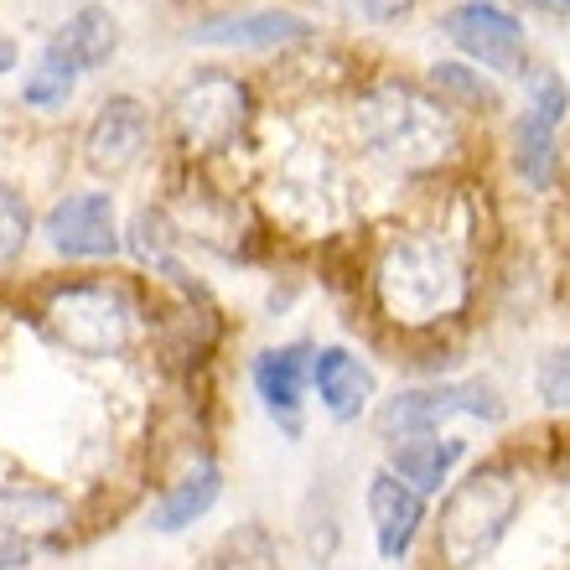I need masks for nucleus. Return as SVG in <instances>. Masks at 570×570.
Listing matches in <instances>:
<instances>
[{
	"mask_svg": "<svg viewBox=\"0 0 570 570\" xmlns=\"http://www.w3.org/2000/svg\"><path fill=\"white\" fill-rule=\"evenodd\" d=\"M218 493H224V472H218L213 462H197L193 472H181V478L161 493V503L150 509V529L177 534V529L197 524V519H203V513L218 503Z\"/></svg>",
	"mask_w": 570,
	"mask_h": 570,
	"instance_id": "obj_18",
	"label": "nucleus"
},
{
	"mask_svg": "<svg viewBox=\"0 0 570 570\" xmlns=\"http://www.w3.org/2000/svg\"><path fill=\"white\" fill-rule=\"evenodd\" d=\"M171 125L187 156H218L244 140L255 125V94L224 68H203L171 94Z\"/></svg>",
	"mask_w": 570,
	"mask_h": 570,
	"instance_id": "obj_6",
	"label": "nucleus"
},
{
	"mask_svg": "<svg viewBox=\"0 0 570 570\" xmlns=\"http://www.w3.org/2000/svg\"><path fill=\"white\" fill-rule=\"evenodd\" d=\"M534 400L550 415L570 410V343H556L550 353H540V363H534Z\"/></svg>",
	"mask_w": 570,
	"mask_h": 570,
	"instance_id": "obj_24",
	"label": "nucleus"
},
{
	"mask_svg": "<svg viewBox=\"0 0 570 570\" xmlns=\"http://www.w3.org/2000/svg\"><path fill=\"white\" fill-rule=\"evenodd\" d=\"M73 89H78V68H68L58 52H47L42 47L37 68H31L27 83H21V105L27 109H62L68 99H73Z\"/></svg>",
	"mask_w": 570,
	"mask_h": 570,
	"instance_id": "obj_22",
	"label": "nucleus"
},
{
	"mask_svg": "<svg viewBox=\"0 0 570 570\" xmlns=\"http://www.w3.org/2000/svg\"><path fill=\"white\" fill-rule=\"evenodd\" d=\"M425 83H431L441 99H446L456 115H478V120H488V115H503V89H498L493 73H482V68H472L466 58H441L425 68Z\"/></svg>",
	"mask_w": 570,
	"mask_h": 570,
	"instance_id": "obj_17",
	"label": "nucleus"
},
{
	"mask_svg": "<svg viewBox=\"0 0 570 570\" xmlns=\"http://www.w3.org/2000/svg\"><path fill=\"white\" fill-rule=\"evenodd\" d=\"M524 6H540V11H550V0H524Z\"/></svg>",
	"mask_w": 570,
	"mask_h": 570,
	"instance_id": "obj_28",
	"label": "nucleus"
},
{
	"mask_svg": "<svg viewBox=\"0 0 570 570\" xmlns=\"http://www.w3.org/2000/svg\"><path fill=\"white\" fill-rule=\"evenodd\" d=\"M177 239H181L177 224H171V218H166L161 208H140L136 218H130V249H136L140 265L161 271L166 281H177L181 291H193V296H197V281L187 275V265L177 259V249H171Z\"/></svg>",
	"mask_w": 570,
	"mask_h": 570,
	"instance_id": "obj_20",
	"label": "nucleus"
},
{
	"mask_svg": "<svg viewBox=\"0 0 570 570\" xmlns=\"http://www.w3.org/2000/svg\"><path fill=\"white\" fill-rule=\"evenodd\" d=\"M312 390H316V405L327 415L332 425H358L363 415L379 410V374L374 363L353 353L343 343H327L316 347V368H312Z\"/></svg>",
	"mask_w": 570,
	"mask_h": 570,
	"instance_id": "obj_13",
	"label": "nucleus"
},
{
	"mask_svg": "<svg viewBox=\"0 0 570 570\" xmlns=\"http://www.w3.org/2000/svg\"><path fill=\"white\" fill-rule=\"evenodd\" d=\"M446 421L503 425L509 421V400H503L493 379H421V384H405L390 400H379L374 435L384 446H400V441H415V435H441Z\"/></svg>",
	"mask_w": 570,
	"mask_h": 570,
	"instance_id": "obj_4",
	"label": "nucleus"
},
{
	"mask_svg": "<svg viewBox=\"0 0 570 570\" xmlns=\"http://www.w3.org/2000/svg\"><path fill=\"white\" fill-rule=\"evenodd\" d=\"M62 519H68V503H62V493H52L47 482H37V478L0 482V524L16 529L21 540L52 534V529H62Z\"/></svg>",
	"mask_w": 570,
	"mask_h": 570,
	"instance_id": "obj_19",
	"label": "nucleus"
},
{
	"mask_svg": "<svg viewBox=\"0 0 570 570\" xmlns=\"http://www.w3.org/2000/svg\"><path fill=\"white\" fill-rule=\"evenodd\" d=\"M31 208H27V197L16 193V187H6L0 181V265H11V259L27 255V244H31Z\"/></svg>",
	"mask_w": 570,
	"mask_h": 570,
	"instance_id": "obj_25",
	"label": "nucleus"
},
{
	"mask_svg": "<svg viewBox=\"0 0 570 570\" xmlns=\"http://www.w3.org/2000/svg\"><path fill=\"white\" fill-rule=\"evenodd\" d=\"M363 509H368V529H374V556L384 566H405L415 540L431 524V498H421L410 482H400L390 466H379L368 488H363Z\"/></svg>",
	"mask_w": 570,
	"mask_h": 570,
	"instance_id": "obj_11",
	"label": "nucleus"
},
{
	"mask_svg": "<svg viewBox=\"0 0 570 570\" xmlns=\"http://www.w3.org/2000/svg\"><path fill=\"white\" fill-rule=\"evenodd\" d=\"M529 498V478L513 456H488L451 482L435 513V566L441 570H482L503 550Z\"/></svg>",
	"mask_w": 570,
	"mask_h": 570,
	"instance_id": "obj_3",
	"label": "nucleus"
},
{
	"mask_svg": "<svg viewBox=\"0 0 570 570\" xmlns=\"http://www.w3.org/2000/svg\"><path fill=\"white\" fill-rule=\"evenodd\" d=\"M368 285H374L379 316L405 332H441L472 306V291H478L466 255L431 228L394 234L379 249Z\"/></svg>",
	"mask_w": 570,
	"mask_h": 570,
	"instance_id": "obj_2",
	"label": "nucleus"
},
{
	"mask_svg": "<svg viewBox=\"0 0 570 570\" xmlns=\"http://www.w3.org/2000/svg\"><path fill=\"white\" fill-rule=\"evenodd\" d=\"M150 150V109L136 94H109L83 130V166L94 177H130Z\"/></svg>",
	"mask_w": 570,
	"mask_h": 570,
	"instance_id": "obj_9",
	"label": "nucleus"
},
{
	"mask_svg": "<svg viewBox=\"0 0 570 570\" xmlns=\"http://www.w3.org/2000/svg\"><path fill=\"white\" fill-rule=\"evenodd\" d=\"M11 68H16V42L0 37V73H11Z\"/></svg>",
	"mask_w": 570,
	"mask_h": 570,
	"instance_id": "obj_26",
	"label": "nucleus"
},
{
	"mask_svg": "<svg viewBox=\"0 0 570 570\" xmlns=\"http://www.w3.org/2000/svg\"><path fill=\"white\" fill-rule=\"evenodd\" d=\"M550 11H566L570 16V0H550Z\"/></svg>",
	"mask_w": 570,
	"mask_h": 570,
	"instance_id": "obj_27",
	"label": "nucleus"
},
{
	"mask_svg": "<svg viewBox=\"0 0 570 570\" xmlns=\"http://www.w3.org/2000/svg\"><path fill=\"white\" fill-rule=\"evenodd\" d=\"M435 31L462 52L472 68L493 78H524L529 62V27L509 0H451L435 16Z\"/></svg>",
	"mask_w": 570,
	"mask_h": 570,
	"instance_id": "obj_8",
	"label": "nucleus"
},
{
	"mask_svg": "<svg viewBox=\"0 0 570 570\" xmlns=\"http://www.w3.org/2000/svg\"><path fill=\"white\" fill-rule=\"evenodd\" d=\"M312 368H316V343L296 337V343H275L265 353H255L249 379L255 394L265 400L271 421L285 435H301V410H306V390H312Z\"/></svg>",
	"mask_w": 570,
	"mask_h": 570,
	"instance_id": "obj_14",
	"label": "nucleus"
},
{
	"mask_svg": "<svg viewBox=\"0 0 570 570\" xmlns=\"http://www.w3.org/2000/svg\"><path fill=\"white\" fill-rule=\"evenodd\" d=\"M472 456V446H466V435H415V441H400V446H390V456H384V466H390L400 482H410L421 498H446L451 482H456V466Z\"/></svg>",
	"mask_w": 570,
	"mask_h": 570,
	"instance_id": "obj_15",
	"label": "nucleus"
},
{
	"mask_svg": "<svg viewBox=\"0 0 570 570\" xmlns=\"http://www.w3.org/2000/svg\"><path fill=\"white\" fill-rule=\"evenodd\" d=\"M52 343L78 358H120L136 343V301L109 281H68L42 312Z\"/></svg>",
	"mask_w": 570,
	"mask_h": 570,
	"instance_id": "obj_5",
	"label": "nucleus"
},
{
	"mask_svg": "<svg viewBox=\"0 0 570 570\" xmlns=\"http://www.w3.org/2000/svg\"><path fill=\"white\" fill-rule=\"evenodd\" d=\"M213 570H281V540L265 524H234L213 544Z\"/></svg>",
	"mask_w": 570,
	"mask_h": 570,
	"instance_id": "obj_21",
	"label": "nucleus"
},
{
	"mask_svg": "<svg viewBox=\"0 0 570 570\" xmlns=\"http://www.w3.org/2000/svg\"><path fill=\"white\" fill-rule=\"evenodd\" d=\"M193 47H249V52H281V47H306L316 27L301 11L285 6H249V11L208 16L197 27L181 31Z\"/></svg>",
	"mask_w": 570,
	"mask_h": 570,
	"instance_id": "obj_12",
	"label": "nucleus"
},
{
	"mask_svg": "<svg viewBox=\"0 0 570 570\" xmlns=\"http://www.w3.org/2000/svg\"><path fill=\"white\" fill-rule=\"evenodd\" d=\"M47 52H58L78 73H99V68L120 52V21H115L109 6H78V11L47 37Z\"/></svg>",
	"mask_w": 570,
	"mask_h": 570,
	"instance_id": "obj_16",
	"label": "nucleus"
},
{
	"mask_svg": "<svg viewBox=\"0 0 570 570\" xmlns=\"http://www.w3.org/2000/svg\"><path fill=\"white\" fill-rule=\"evenodd\" d=\"M519 83H524V105L513 115L509 156L529 193H550L560 177V130L570 120V83L560 68H529Z\"/></svg>",
	"mask_w": 570,
	"mask_h": 570,
	"instance_id": "obj_7",
	"label": "nucleus"
},
{
	"mask_svg": "<svg viewBox=\"0 0 570 570\" xmlns=\"http://www.w3.org/2000/svg\"><path fill=\"white\" fill-rule=\"evenodd\" d=\"M353 136L400 177H441L462 156V115L415 78H374L353 99Z\"/></svg>",
	"mask_w": 570,
	"mask_h": 570,
	"instance_id": "obj_1",
	"label": "nucleus"
},
{
	"mask_svg": "<svg viewBox=\"0 0 570 570\" xmlns=\"http://www.w3.org/2000/svg\"><path fill=\"white\" fill-rule=\"evenodd\" d=\"M312 6L343 27H400L421 0H312Z\"/></svg>",
	"mask_w": 570,
	"mask_h": 570,
	"instance_id": "obj_23",
	"label": "nucleus"
},
{
	"mask_svg": "<svg viewBox=\"0 0 570 570\" xmlns=\"http://www.w3.org/2000/svg\"><path fill=\"white\" fill-rule=\"evenodd\" d=\"M42 239L62 259H115L120 255V213L109 193H68L42 218Z\"/></svg>",
	"mask_w": 570,
	"mask_h": 570,
	"instance_id": "obj_10",
	"label": "nucleus"
}]
</instances>
